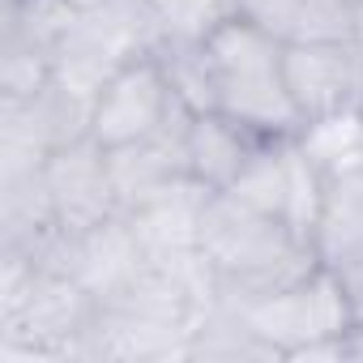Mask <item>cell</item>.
<instances>
[{
	"label": "cell",
	"mask_w": 363,
	"mask_h": 363,
	"mask_svg": "<svg viewBox=\"0 0 363 363\" xmlns=\"http://www.w3.org/2000/svg\"><path fill=\"white\" fill-rule=\"evenodd\" d=\"M201 257L218 278L223 303H252L274 291L303 282L320 261L312 244L282 223L231 193H210L201 210Z\"/></svg>",
	"instance_id": "6da1fadb"
},
{
	"label": "cell",
	"mask_w": 363,
	"mask_h": 363,
	"mask_svg": "<svg viewBox=\"0 0 363 363\" xmlns=\"http://www.w3.org/2000/svg\"><path fill=\"white\" fill-rule=\"evenodd\" d=\"M282 48L286 43L278 35L244 22L240 13H227L206 30V52L218 77V111L265 141H291L303 128L282 77Z\"/></svg>",
	"instance_id": "7a4b0ae2"
},
{
	"label": "cell",
	"mask_w": 363,
	"mask_h": 363,
	"mask_svg": "<svg viewBox=\"0 0 363 363\" xmlns=\"http://www.w3.org/2000/svg\"><path fill=\"white\" fill-rule=\"evenodd\" d=\"M235 308L278 350L282 363H299V359L346 363V333L354 329V308L333 269L316 265L303 282Z\"/></svg>",
	"instance_id": "3957f363"
},
{
	"label": "cell",
	"mask_w": 363,
	"mask_h": 363,
	"mask_svg": "<svg viewBox=\"0 0 363 363\" xmlns=\"http://www.w3.org/2000/svg\"><path fill=\"white\" fill-rule=\"evenodd\" d=\"M179 116H193V111L175 99L158 56L141 52L128 65H120L111 73V82L99 90L94 116H90V137L103 150H116V145H128V141L162 133Z\"/></svg>",
	"instance_id": "277c9868"
},
{
	"label": "cell",
	"mask_w": 363,
	"mask_h": 363,
	"mask_svg": "<svg viewBox=\"0 0 363 363\" xmlns=\"http://www.w3.org/2000/svg\"><path fill=\"white\" fill-rule=\"evenodd\" d=\"M282 77L303 124L363 107V48L359 43H286Z\"/></svg>",
	"instance_id": "5b68a950"
},
{
	"label": "cell",
	"mask_w": 363,
	"mask_h": 363,
	"mask_svg": "<svg viewBox=\"0 0 363 363\" xmlns=\"http://www.w3.org/2000/svg\"><path fill=\"white\" fill-rule=\"evenodd\" d=\"M43 175H48L52 206H56V218L65 231H90L120 214L111 171H107V150L94 137L56 150L43 162Z\"/></svg>",
	"instance_id": "8992f818"
},
{
	"label": "cell",
	"mask_w": 363,
	"mask_h": 363,
	"mask_svg": "<svg viewBox=\"0 0 363 363\" xmlns=\"http://www.w3.org/2000/svg\"><path fill=\"white\" fill-rule=\"evenodd\" d=\"M206 201H210V189L189 175V179H175L171 189H162L158 197H150L124 214L150 265H175V261L201 252Z\"/></svg>",
	"instance_id": "52a82bcc"
},
{
	"label": "cell",
	"mask_w": 363,
	"mask_h": 363,
	"mask_svg": "<svg viewBox=\"0 0 363 363\" xmlns=\"http://www.w3.org/2000/svg\"><path fill=\"white\" fill-rule=\"evenodd\" d=\"M193 116L171 120L162 133L128 141L107 150V171H111V189L120 201V214L137 210L141 201L158 197L162 189H171L175 179H189V158H184V128Z\"/></svg>",
	"instance_id": "ba28073f"
},
{
	"label": "cell",
	"mask_w": 363,
	"mask_h": 363,
	"mask_svg": "<svg viewBox=\"0 0 363 363\" xmlns=\"http://www.w3.org/2000/svg\"><path fill=\"white\" fill-rule=\"evenodd\" d=\"M261 145H265V137H257L227 111H193V120L184 128L189 175L197 184H206L210 193H227Z\"/></svg>",
	"instance_id": "9c48e42d"
},
{
	"label": "cell",
	"mask_w": 363,
	"mask_h": 363,
	"mask_svg": "<svg viewBox=\"0 0 363 363\" xmlns=\"http://www.w3.org/2000/svg\"><path fill=\"white\" fill-rule=\"evenodd\" d=\"M141 269H145V252H141L124 214H116V218H107L90 231H73L69 278H77L99 303L111 299L120 286H128Z\"/></svg>",
	"instance_id": "30bf717a"
},
{
	"label": "cell",
	"mask_w": 363,
	"mask_h": 363,
	"mask_svg": "<svg viewBox=\"0 0 363 363\" xmlns=\"http://www.w3.org/2000/svg\"><path fill=\"white\" fill-rule=\"evenodd\" d=\"M308 244L325 269H350L363 261V167L329 175Z\"/></svg>",
	"instance_id": "8fae6325"
},
{
	"label": "cell",
	"mask_w": 363,
	"mask_h": 363,
	"mask_svg": "<svg viewBox=\"0 0 363 363\" xmlns=\"http://www.w3.org/2000/svg\"><path fill=\"white\" fill-rule=\"evenodd\" d=\"M189 363H282L278 350L248 325V316L235 303L214 299L193 320Z\"/></svg>",
	"instance_id": "7c38bea8"
},
{
	"label": "cell",
	"mask_w": 363,
	"mask_h": 363,
	"mask_svg": "<svg viewBox=\"0 0 363 363\" xmlns=\"http://www.w3.org/2000/svg\"><path fill=\"white\" fill-rule=\"evenodd\" d=\"M77 18L82 13L69 9L65 0H0V48L56 56Z\"/></svg>",
	"instance_id": "4fadbf2b"
},
{
	"label": "cell",
	"mask_w": 363,
	"mask_h": 363,
	"mask_svg": "<svg viewBox=\"0 0 363 363\" xmlns=\"http://www.w3.org/2000/svg\"><path fill=\"white\" fill-rule=\"evenodd\" d=\"M175 99L184 103L189 111H218V77H214V60L206 52V35L201 39H162L154 48Z\"/></svg>",
	"instance_id": "5bb4252c"
},
{
	"label": "cell",
	"mask_w": 363,
	"mask_h": 363,
	"mask_svg": "<svg viewBox=\"0 0 363 363\" xmlns=\"http://www.w3.org/2000/svg\"><path fill=\"white\" fill-rule=\"evenodd\" d=\"M295 141L308 150V158L325 175L354 171V167H363V107L337 111V116H325V120H312V124L299 128Z\"/></svg>",
	"instance_id": "9a60e30c"
},
{
	"label": "cell",
	"mask_w": 363,
	"mask_h": 363,
	"mask_svg": "<svg viewBox=\"0 0 363 363\" xmlns=\"http://www.w3.org/2000/svg\"><path fill=\"white\" fill-rule=\"evenodd\" d=\"M325 184H329V175L308 158V150L299 141H291L286 145V206H282V218L303 240L316 227V214H320V201H325Z\"/></svg>",
	"instance_id": "2e32d148"
},
{
	"label": "cell",
	"mask_w": 363,
	"mask_h": 363,
	"mask_svg": "<svg viewBox=\"0 0 363 363\" xmlns=\"http://www.w3.org/2000/svg\"><path fill=\"white\" fill-rule=\"evenodd\" d=\"M359 5L354 0H303L286 43H354Z\"/></svg>",
	"instance_id": "e0dca14e"
},
{
	"label": "cell",
	"mask_w": 363,
	"mask_h": 363,
	"mask_svg": "<svg viewBox=\"0 0 363 363\" xmlns=\"http://www.w3.org/2000/svg\"><path fill=\"white\" fill-rule=\"evenodd\" d=\"M299 5H303V0H235L231 13H240L244 22H252V26H261V30H269V35H278L286 43Z\"/></svg>",
	"instance_id": "ac0fdd59"
},
{
	"label": "cell",
	"mask_w": 363,
	"mask_h": 363,
	"mask_svg": "<svg viewBox=\"0 0 363 363\" xmlns=\"http://www.w3.org/2000/svg\"><path fill=\"white\" fill-rule=\"evenodd\" d=\"M333 274L342 278V286H346V295H350L354 325H363V261H359V265H350V269H333Z\"/></svg>",
	"instance_id": "d6986e66"
},
{
	"label": "cell",
	"mask_w": 363,
	"mask_h": 363,
	"mask_svg": "<svg viewBox=\"0 0 363 363\" xmlns=\"http://www.w3.org/2000/svg\"><path fill=\"white\" fill-rule=\"evenodd\" d=\"M346 359H359V363H363V325H354V329L346 333Z\"/></svg>",
	"instance_id": "ffe728a7"
},
{
	"label": "cell",
	"mask_w": 363,
	"mask_h": 363,
	"mask_svg": "<svg viewBox=\"0 0 363 363\" xmlns=\"http://www.w3.org/2000/svg\"><path fill=\"white\" fill-rule=\"evenodd\" d=\"M69 9H77V13H99V9H107L111 0H65Z\"/></svg>",
	"instance_id": "44dd1931"
},
{
	"label": "cell",
	"mask_w": 363,
	"mask_h": 363,
	"mask_svg": "<svg viewBox=\"0 0 363 363\" xmlns=\"http://www.w3.org/2000/svg\"><path fill=\"white\" fill-rule=\"evenodd\" d=\"M354 43L363 48V5H359V35H354Z\"/></svg>",
	"instance_id": "7402d4cb"
},
{
	"label": "cell",
	"mask_w": 363,
	"mask_h": 363,
	"mask_svg": "<svg viewBox=\"0 0 363 363\" xmlns=\"http://www.w3.org/2000/svg\"><path fill=\"white\" fill-rule=\"evenodd\" d=\"M354 5H363V0H354Z\"/></svg>",
	"instance_id": "603a6c76"
}]
</instances>
